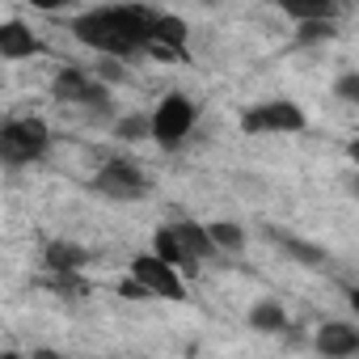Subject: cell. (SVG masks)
<instances>
[{
    "label": "cell",
    "instance_id": "cell-10",
    "mask_svg": "<svg viewBox=\"0 0 359 359\" xmlns=\"http://www.w3.org/2000/svg\"><path fill=\"white\" fill-rule=\"evenodd\" d=\"M173 229V237H177V245H182V254H187V262H191V271L199 266V262H212L220 250H216V241H212V229L208 224H195V220H182V224H169Z\"/></svg>",
    "mask_w": 359,
    "mask_h": 359
},
{
    "label": "cell",
    "instance_id": "cell-6",
    "mask_svg": "<svg viewBox=\"0 0 359 359\" xmlns=\"http://www.w3.org/2000/svg\"><path fill=\"white\" fill-rule=\"evenodd\" d=\"M127 275H131V279H135L148 296H161V300H187L182 271L169 266V262H161L156 254H140V258H131Z\"/></svg>",
    "mask_w": 359,
    "mask_h": 359
},
{
    "label": "cell",
    "instance_id": "cell-21",
    "mask_svg": "<svg viewBox=\"0 0 359 359\" xmlns=\"http://www.w3.org/2000/svg\"><path fill=\"white\" fill-rule=\"evenodd\" d=\"M346 156H351V165H355V169H359V135H355V140H351V144H346Z\"/></svg>",
    "mask_w": 359,
    "mask_h": 359
},
{
    "label": "cell",
    "instance_id": "cell-23",
    "mask_svg": "<svg viewBox=\"0 0 359 359\" xmlns=\"http://www.w3.org/2000/svg\"><path fill=\"white\" fill-rule=\"evenodd\" d=\"M346 300H351V309L359 313V287H351V292H346Z\"/></svg>",
    "mask_w": 359,
    "mask_h": 359
},
{
    "label": "cell",
    "instance_id": "cell-16",
    "mask_svg": "<svg viewBox=\"0 0 359 359\" xmlns=\"http://www.w3.org/2000/svg\"><path fill=\"white\" fill-rule=\"evenodd\" d=\"M300 26L304 22H334V5H321V0H309V5H283Z\"/></svg>",
    "mask_w": 359,
    "mask_h": 359
},
{
    "label": "cell",
    "instance_id": "cell-3",
    "mask_svg": "<svg viewBox=\"0 0 359 359\" xmlns=\"http://www.w3.org/2000/svg\"><path fill=\"white\" fill-rule=\"evenodd\" d=\"M304 110L287 97H275V102H258L241 114V131L245 135H296L304 131Z\"/></svg>",
    "mask_w": 359,
    "mask_h": 359
},
{
    "label": "cell",
    "instance_id": "cell-18",
    "mask_svg": "<svg viewBox=\"0 0 359 359\" xmlns=\"http://www.w3.org/2000/svg\"><path fill=\"white\" fill-rule=\"evenodd\" d=\"M334 93H338L342 102L359 106V72H342V76H338V85H334Z\"/></svg>",
    "mask_w": 359,
    "mask_h": 359
},
{
    "label": "cell",
    "instance_id": "cell-13",
    "mask_svg": "<svg viewBox=\"0 0 359 359\" xmlns=\"http://www.w3.org/2000/svg\"><path fill=\"white\" fill-rule=\"evenodd\" d=\"M152 254H156L161 262L177 266V271H191V262H187V254H182V245H177V237H173V229H169V224L152 233Z\"/></svg>",
    "mask_w": 359,
    "mask_h": 359
},
{
    "label": "cell",
    "instance_id": "cell-22",
    "mask_svg": "<svg viewBox=\"0 0 359 359\" xmlns=\"http://www.w3.org/2000/svg\"><path fill=\"white\" fill-rule=\"evenodd\" d=\"M30 359H64V355H55V351H34Z\"/></svg>",
    "mask_w": 359,
    "mask_h": 359
},
{
    "label": "cell",
    "instance_id": "cell-1",
    "mask_svg": "<svg viewBox=\"0 0 359 359\" xmlns=\"http://www.w3.org/2000/svg\"><path fill=\"white\" fill-rule=\"evenodd\" d=\"M156 9L144 5H106V9H85L72 18V34L76 43L93 47L97 55L114 60H131L152 51V34H156Z\"/></svg>",
    "mask_w": 359,
    "mask_h": 359
},
{
    "label": "cell",
    "instance_id": "cell-17",
    "mask_svg": "<svg viewBox=\"0 0 359 359\" xmlns=\"http://www.w3.org/2000/svg\"><path fill=\"white\" fill-rule=\"evenodd\" d=\"M279 245H283L292 258H300V262H321V258H325L317 245H304V241H292V237H279Z\"/></svg>",
    "mask_w": 359,
    "mask_h": 359
},
{
    "label": "cell",
    "instance_id": "cell-2",
    "mask_svg": "<svg viewBox=\"0 0 359 359\" xmlns=\"http://www.w3.org/2000/svg\"><path fill=\"white\" fill-rule=\"evenodd\" d=\"M51 148V127L43 118H5L0 127V156L5 165H34Z\"/></svg>",
    "mask_w": 359,
    "mask_h": 359
},
{
    "label": "cell",
    "instance_id": "cell-4",
    "mask_svg": "<svg viewBox=\"0 0 359 359\" xmlns=\"http://www.w3.org/2000/svg\"><path fill=\"white\" fill-rule=\"evenodd\" d=\"M195 118H199V110H195L191 97L169 93V97H161V106L152 110V140H156L161 148H182L187 135L195 131Z\"/></svg>",
    "mask_w": 359,
    "mask_h": 359
},
{
    "label": "cell",
    "instance_id": "cell-15",
    "mask_svg": "<svg viewBox=\"0 0 359 359\" xmlns=\"http://www.w3.org/2000/svg\"><path fill=\"white\" fill-rule=\"evenodd\" d=\"M212 229V241H216V250L220 254H237L241 245H245V233H241V224H229V220H220V224H208Z\"/></svg>",
    "mask_w": 359,
    "mask_h": 359
},
{
    "label": "cell",
    "instance_id": "cell-25",
    "mask_svg": "<svg viewBox=\"0 0 359 359\" xmlns=\"http://www.w3.org/2000/svg\"><path fill=\"white\" fill-rule=\"evenodd\" d=\"M355 195H359V182H355Z\"/></svg>",
    "mask_w": 359,
    "mask_h": 359
},
{
    "label": "cell",
    "instance_id": "cell-14",
    "mask_svg": "<svg viewBox=\"0 0 359 359\" xmlns=\"http://www.w3.org/2000/svg\"><path fill=\"white\" fill-rule=\"evenodd\" d=\"M114 135L127 140V144H140V140H152V114H127L114 123Z\"/></svg>",
    "mask_w": 359,
    "mask_h": 359
},
{
    "label": "cell",
    "instance_id": "cell-5",
    "mask_svg": "<svg viewBox=\"0 0 359 359\" xmlns=\"http://www.w3.org/2000/svg\"><path fill=\"white\" fill-rule=\"evenodd\" d=\"M51 89H55V102L81 106V110H110V89L102 85L97 72H85V68H60Z\"/></svg>",
    "mask_w": 359,
    "mask_h": 359
},
{
    "label": "cell",
    "instance_id": "cell-12",
    "mask_svg": "<svg viewBox=\"0 0 359 359\" xmlns=\"http://www.w3.org/2000/svg\"><path fill=\"white\" fill-rule=\"evenodd\" d=\"M250 325H254L258 334H283V330H287V309H283L279 300H258V304L250 309Z\"/></svg>",
    "mask_w": 359,
    "mask_h": 359
},
{
    "label": "cell",
    "instance_id": "cell-9",
    "mask_svg": "<svg viewBox=\"0 0 359 359\" xmlns=\"http://www.w3.org/2000/svg\"><path fill=\"white\" fill-rule=\"evenodd\" d=\"M313 346H317V355H325V359H351V355H359V330H355L351 321H325V325L317 330Z\"/></svg>",
    "mask_w": 359,
    "mask_h": 359
},
{
    "label": "cell",
    "instance_id": "cell-7",
    "mask_svg": "<svg viewBox=\"0 0 359 359\" xmlns=\"http://www.w3.org/2000/svg\"><path fill=\"white\" fill-rule=\"evenodd\" d=\"M93 187H97L102 195H110V199H140V195H148V177H144V169H140L135 161L114 156V161H106V165L97 169Z\"/></svg>",
    "mask_w": 359,
    "mask_h": 359
},
{
    "label": "cell",
    "instance_id": "cell-19",
    "mask_svg": "<svg viewBox=\"0 0 359 359\" xmlns=\"http://www.w3.org/2000/svg\"><path fill=\"white\" fill-rule=\"evenodd\" d=\"M334 34V22H304L300 26V43H325Z\"/></svg>",
    "mask_w": 359,
    "mask_h": 359
},
{
    "label": "cell",
    "instance_id": "cell-24",
    "mask_svg": "<svg viewBox=\"0 0 359 359\" xmlns=\"http://www.w3.org/2000/svg\"><path fill=\"white\" fill-rule=\"evenodd\" d=\"M0 359H26V355H18V351H5V355H0Z\"/></svg>",
    "mask_w": 359,
    "mask_h": 359
},
{
    "label": "cell",
    "instance_id": "cell-11",
    "mask_svg": "<svg viewBox=\"0 0 359 359\" xmlns=\"http://www.w3.org/2000/svg\"><path fill=\"white\" fill-rule=\"evenodd\" d=\"M43 51V43L34 39V30L26 22H0V60H34Z\"/></svg>",
    "mask_w": 359,
    "mask_h": 359
},
{
    "label": "cell",
    "instance_id": "cell-8",
    "mask_svg": "<svg viewBox=\"0 0 359 359\" xmlns=\"http://www.w3.org/2000/svg\"><path fill=\"white\" fill-rule=\"evenodd\" d=\"M85 262H89V254L76 241H68V237H51L43 245V266H47L51 279H72V275L85 271Z\"/></svg>",
    "mask_w": 359,
    "mask_h": 359
},
{
    "label": "cell",
    "instance_id": "cell-20",
    "mask_svg": "<svg viewBox=\"0 0 359 359\" xmlns=\"http://www.w3.org/2000/svg\"><path fill=\"white\" fill-rule=\"evenodd\" d=\"M118 292H123V296H127V300H144V296H148V292H144V287H140V283H135V279H131V275H127V279H123V283H118Z\"/></svg>",
    "mask_w": 359,
    "mask_h": 359
}]
</instances>
